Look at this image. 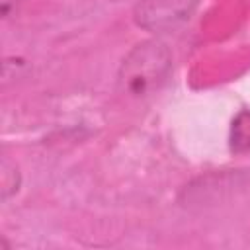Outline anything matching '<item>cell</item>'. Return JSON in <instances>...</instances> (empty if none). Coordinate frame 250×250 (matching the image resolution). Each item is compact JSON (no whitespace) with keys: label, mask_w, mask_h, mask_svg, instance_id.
I'll list each match as a JSON object with an SVG mask.
<instances>
[{"label":"cell","mask_w":250,"mask_h":250,"mask_svg":"<svg viewBox=\"0 0 250 250\" xmlns=\"http://www.w3.org/2000/svg\"><path fill=\"white\" fill-rule=\"evenodd\" d=\"M172 70V53L158 39L135 45L117 70V88L127 98H146L156 92Z\"/></svg>","instance_id":"obj_1"},{"label":"cell","mask_w":250,"mask_h":250,"mask_svg":"<svg viewBox=\"0 0 250 250\" xmlns=\"http://www.w3.org/2000/svg\"><path fill=\"white\" fill-rule=\"evenodd\" d=\"M197 0H139L135 4V21L139 27L162 33L182 25L193 12Z\"/></svg>","instance_id":"obj_2"},{"label":"cell","mask_w":250,"mask_h":250,"mask_svg":"<svg viewBox=\"0 0 250 250\" xmlns=\"http://www.w3.org/2000/svg\"><path fill=\"white\" fill-rule=\"evenodd\" d=\"M230 150L236 154L250 152V111H240L230 125Z\"/></svg>","instance_id":"obj_3"}]
</instances>
